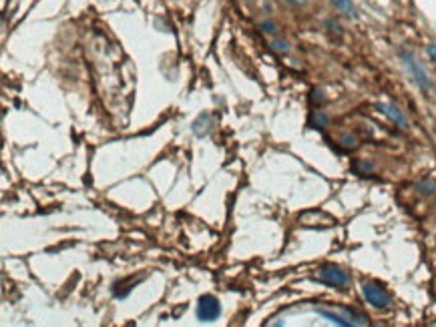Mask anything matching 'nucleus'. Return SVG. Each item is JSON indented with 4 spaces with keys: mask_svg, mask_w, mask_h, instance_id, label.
I'll use <instances>...</instances> for the list:
<instances>
[{
    "mask_svg": "<svg viewBox=\"0 0 436 327\" xmlns=\"http://www.w3.org/2000/svg\"><path fill=\"white\" fill-rule=\"evenodd\" d=\"M273 46H275L278 50H287V45H282V43H273Z\"/></svg>",
    "mask_w": 436,
    "mask_h": 327,
    "instance_id": "9",
    "label": "nucleus"
},
{
    "mask_svg": "<svg viewBox=\"0 0 436 327\" xmlns=\"http://www.w3.org/2000/svg\"><path fill=\"white\" fill-rule=\"evenodd\" d=\"M318 279L330 287H336V289H348L350 287V275L348 271H344L342 267L334 265V263H326L322 267L318 269Z\"/></svg>",
    "mask_w": 436,
    "mask_h": 327,
    "instance_id": "2",
    "label": "nucleus"
},
{
    "mask_svg": "<svg viewBox=\"0 0 436 327\" xmlns=\"http://www.w3.org/2000/svg\"><path fill=\"white\" fill-rule=\"evenodd\" d=\"M362 295H364V299H366L372 307H376V309H386V307H390L392 295L386 291V287L380 285V283L376 281L362 283Z\"/></svg>",
    "mask_w": 436,
    "mask_h": 327,
    "instance_id": "1",
    "label": "nucleus"
},
{
    "mask_svg": "<svg viewBox=\"0 0 436 327\" xmlns=\"http://www.w3.org/2000/svg\"><path fill=\"white\" fill-rule=\"evenodd\" d=\"M287 2H292V4H304L306 0H287Z\"/></svg>",
    "mask_w": 436,
    "mask_h": 327,
    "instance_id": "10",
    "label": "nucleus"
},
{
    "mask_svg": "<svg viewBox=\"0 0 436 327\" xmlns=\"http://www.w3.org/2000/svg\"><path fill=\"white\" fill-rule=\"evenodd\" d=\"M318 315H322V317H326L328 321H332V323H336V326H352V321L350 319H344V317H340L338 313H332L328 312V309H318Z\"/></svg>",
    "mask_w": 436,
    "mask_h": 327,
    "instance_id": "6",
    "label": "nucleus"
},
{
    "mask_svg": "<svg viewBox=\"0 0 436 327\" xmlns=\"http://www.w3.org/2000/svg\"><path fill=\"white\" fill-rule=\"evenodd\" d=\"M402 60H404V64H407V69L410 71V75L414 78V83L421 87V89L428 90L432 85H430V78L426 75V71L422 69V64L418 60L414 59L410 53H402Z\"/></svg>",
    "mask_w": 436,
    "mask_h": 327,
    "instance_id": "4",
    "label": "nucleus"
},
{
    "mask_svg": "<svg viewBox=\"0 0 436 327\" xmlns=\"http://www.w3.org/2000/svg\"><path fill=\"white\" fill-rule=\"evenodd\" d=\"M222 315V303L215 295H201L197 303V317L201 321H215Z\"/></svg>",
    "mask_w": 436,
    "mask_h": 327,
    "instance_id": "3",
    "label": "nucleus"
},
{
    "mask_svg": "<svg viewBox=\"0 0 436 327\" xmlns=\"http://www.w3.org/2000/svg\"><path fill=\"white\" fill-rule=\"evenodd\" d=\"M426 50H428V57L432 59V62H436V45H430Z\"/></svg>",
    "mask_w": 436,
    "mask_h": 327,
    "instance_id": "8",
    "label": "nucleus"
},
{
    "mask_svg": "<svg viewBox=\"0 0 436 327\" xmlns=\"http://www.w3.org/2000/svg\"><path fill=\"white\" fill-rule=\"evenodd\" d=\"M376 106L382 111V113H384V115H386V117H388V119L392 120V123H396L400 129H408L407 117L402 115V111H400L398 106H394V104H390V103H378Z\"/></svg>",
    "mask_w": 436,
    "mask_h": 327,
    "instance_id": "5",
    "label": "nucleus"
},
{
    "mask_svg": "<svg viewBox=\"0 0 436 327\" xmlns=\"http://www.w3.org/2000/svg\"><path fill=\"white\" fill-rule=\"evenodd\" d=\"M332 4H336L340 11H344L346 15L350 16H356V8H354V4L350 2V0H332Z\"/></svg>",
    "mask_w": 436,
    "mask_h": 327,
    "instance_id": "7",
    "label": "nucleus"
}]
</instances>
